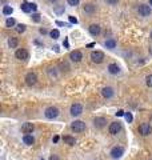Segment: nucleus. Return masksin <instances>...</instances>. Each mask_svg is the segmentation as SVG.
<instances>
[{
  "label": "nucleus",
  "mask_w": 152,
  "mask_h": 160,
  "mask_svg": "<svg viewBox=\"0 0 152 160\" xmlns=\"http://www.w3.org/2000/svg\"><path fill=\"white\" fill-rule=\"evenodd\" d=\"M67 3H68L70 6H72V7H76V6H79L80 0H67Z\"/></svg>",
  "instance_id": "obj_30"
},
{
  "label": "nucleus",
  "mask_w": 152,
  "mask_h": 160,
  "mask_svg": "<svg viewBox=\"0 0 152 160\" xmlns=\"http://www.w3.org/2000/svg\"><path fill=\"white\" fill-rule=\"evenodd\" d=\"M149 53H151V55H152V47H151V49H149Z\"/></svg>",
  "instance_id": "obj_43"
},
{
  "label": "nucleus",
  "mask_w": 152,
  "mask_h": 160,
  "mask_svg": "<svg viewBox=\"0 0 152 160\" xmlns=\"http://www.w3.org/2000/svg\"><path fill=\"white\" fill-rule=\"evenodd\" d=\"M15 56H16V59H19V60H28L30 53H28V51H27L26 48H19V49L15 52Z\"/></svg>",
  "instance_id": "obj_11"
},
{
  "label": "nucleus",
  "mask_w": 152,
  "mask_h": 160,
  "mask_svg": "<svg viewBox=\"0 0 152 160\" xmlns=\"http://www.w3.org/2000/svg\"><path fill=\"white\" fill-rule=\"evenodd\" d=\"M138 12H139L140 16L147 17V16H149V15L152 13V9H151V7H149L148 4H140V6L138 7Z\"/></svg>",
  "instance_id": "obj_8"
},
{
  "label": "nucleus",
  "mask_w": 152,
  "mask_h": 160,
  "mask_svg": "<svg viewBox=\"0 0 152 160\" xmlns=\"http://www.w3.org/2000/svg\"><path fill=\"white\" fill-rule=\"evenodd\" d=\"M63 142L68 144V146H75L76 144V139L73 136H70V135H66V136H63Z\"/></svg>",
  "instance_id": "obj_18"
},
{
  "label": "nucleus",
  "mask_w": 152,
  "mask_h": 160,
  "mask_svg": "<svg viewBox=\"0 0 152 160\" xmlns=\"http://www.w3.org/2000/svg\"><path fill=\"white\" fill-rule=\"evenodd\" d=\"M41 160H44V159H41Z\"/></svg>",
  "instance_id": "obj_46"
},
{
  "label": "nucleus",
  "mask_w": 152,
  "mask_h": 160,
  "mask_svg": "<svg viewBox=\"0 0 152 160\" xmlns=\"http://www.w3.org/2000/svg\"><path fill=\"white\" fill-rule=\"evenodd\" d=\"M8 46H9V48H16L19 46V39L15 36H11L8 39Z\"/></svg>",
  "instance_id": "obj_20"
},
{
  "label": "nucleus",
  "mask_w": 152,
  "mask_h": 160,
  "mask_svg": "<svg viewBox=\"0 0 152 160\" xmlns=\"http://www.w3.org/2000/svg\"><path fill=\"white\" fill-rule=\"evenodd\" d=\"M48 2H50V3H52V4H55V3H57V2H59V0H48Z\"/></svg>",
  "instance_id": "obj_42"
},
{
  "label": "nucleus",
  "mask_w": 152,
  "mask_h": 160,
  "mask_svg": "<svg viewBox=\"0 0 152 160\" xmlns=\"http://www.w3.org/2000/svg\"><path fill=\"white\" fill-rule=\"evenodd\" d=\"M71 129L76 133H81L85 131V123L81 122V120H75V122L71 123Z\"/></svg>",
  "instance_id": "obj_2"
},
{
  "label": "nucleus",
  "mask_w": 152,
  "mask_h": 160,
  "mask_svg": "<svg viewBox=\"0 0 152 160\" xmlns=\"http://www.w3.org/2000/svg\"><path fill=\"white\" fill-rule=\"evenodd\" d=\"M151 124H152V116H151Z\"/></svg>",
  "instance_id": "obj_45"
},
{
  "label": "nucleus",
  "mask_w": 152,
  "mask_h": 160,
  "mask_svg": "<svg viewBox=\"0 0 152 160\" xmlns=\"http://www.w3.org/2000/svg\"><path fill=\"white\" fill-rule=\"evenodd\" d=\"M139 133L141 136H149L152 133V124H149V123H141L139 126Z\"/></svg>",
  "instance_id": "obj_5"
},
{
  "label": "nucleus",
  "mask_w": 152,
  "mask_h": 160,
  "mask_svg": "<svg viewBox=\"0 0 152 160\" xmlns=\"http://www.w3.org/2000/svg\"><path fill=\"white\" fill-rule=\"evenodd\" d=\"M59 115H60V111H59V108H57V107H53V106H51V107L46 108V111H44V116H46L47 119H50V120H53V119H56Z\"/></svg>",
  "instance_id": "obj_1"
},
{
  "label": "nucleus",
  "mask_w": 152,
  "mask_h": 160,
  "mask_svg": "<svg viewBox=\"0 0 152 160\" xmlns=\"http://www.w3.org/2000/svg\"><path fill=\"white\" fill-rule=\"evenodd\" d=\"M145 84H147L149 88H152V73L145 76Z\"/></svg>",
  "instance_id": "obj_27"
},
{
  "label": "nucleus",
  "mask_w": 152,
  "mask_h": 160,
  "mask_svg": "<svg viewBox=\"0 0 152 160\" xmlns=\"http://www.w3.org/2000/svg\"><path fill=\"white\" fill-rule=\"evenodd\" d=\"M107 119L105 117H103V116H97V117H95L94 119V126L97 128V129H101V128H104L105 126H107Z\"/></svg>",
  "instance_id": "obj_10"
},
{
  "label": "nucleus",
  "mask_w": 152,
  "mask_h": 160,
  "mask_svg": "<svg viewBox=\"0 0 152 160\" xmlns=\"http://www.w3.org/2000/svg\"><path fill=\"white\" fill-rule=\"evenodd\" d=\"M124 116H125V119H127V122H128V123H131V122H132V119H134V117H132L131 112H127Z\"/></svg>",
  "instance_id": "obj_32"
},
{
  "label": "nucleus",
  "mask_w": 152,
  "mask_h": 160,
  "mask_svg": "<svg viewBox=\"0 0 152 160\" xmlns=\"http://www.w3.org/2000/svg\"><path fill=\"white\" fill-rule=\"evenodd\" d=\"M31 17H32V20H33L35 23H39L40 20H41V19H40V15H39V13H32V16H31Z\"/></svg>",
  "instance_id": "obj_29"
},
{
  "label": "nucleus",
  "mask_w": 152,
  "mask_h": 160,
  "mask_svg": "<svg viewBox=\"0 0 152 160\" xmlns=\"http://www.w3.org/2000/svg\"><path fill=\"white\" fill-rule=\"evenodd\" d=\"M55 12H56V13H63V12H64V7H60V8L55 7Z\"/></svg>",
  "instance_id": "obj_34"
},
{
  "label": "nucleus",
  "mask_w": 152,
  "mask_h": 160,
  "mask_svg": "<svg viewBox=\"0 0 152 160\" xmlns=\"http://www.w3.org/2000/svg\"><path fill=\"white\" fill-rule=\"evenodd\" d=\"M120 66L119 64H116V63H111L110 66H108V72H110L111 75H117V73H120Z\"/></svg>",
  "instance_id": "obj_17"
},
{
  "label": "nucleus",
  "mask_w": 152,
  "mask_h": 160,
  "mask_svg": "<svg viewBox=\"0 0 152 160\" xmlns=\"http://www.w3.org/2000/svg\"><path fill=\"white\" fill-rule=\"evenodd\" d=\"M104 46L107 48H110V49H114V48H116V42H115L114 39H108V40H105Z\"/></svg>",
  "instance_id": "obj_21"
},
{
  "label": "nucleus",
  "mask_w": 152,
  "mask_h": 160,
  "mask_svg": "<svg viewBox=\"0 0 152 160\" xmlns=\"http://www.w3.org/2000/svg\"><path fill=\"white\" fill-rule=\"evenodd\" d=\"M116 115H117V116H123V115H125V113H124V111H121V109H120V111H117V112H116Z\"/></svg>",
  "instance_id": "obj_39"
},
{
  "label": "nucleus",
  "mask_w": 152,
  "mask_h": 160,
  "mask_svg": "<svg viewBox=\"0 0 152 160\" xmlns=\"http://www.w3.org/2000/svg\"><path fill=\"white\" fill-rule=\"evenodd\" d=\"M70 22H71L72 24H77V19L73 17V16H70Z\"/></svg>",
  "instance_id": "obj_35"
},
{
  "label": "nucleus",
  "mask_w": 152,
  "mask_h": 160,
  "mask_svg": "<svg viewBox=\"0 0 152 160\" xmlns=\"http://www.w3.org/2000/svg\"><path fill=\"white\" fill-rule=\"evenodd\" d=\"M88 32H90L92 36H97V35H100V32H101V27H100L99 24H91V26L88 27Z\"/></svg>",
  "instance_id": "obj_15"
},
{
  "label": "nucleus",
  "mask_w": 152,
  "mask_h": 160,
  "mask_svg": "<svg viewBox=\"0 0 152 160\" xmlns=\"http://www.w3.org/2000/svg\"><path fill=\"white\" fill-rule=\"evenodd\" d=\"M23 142H24V144H27V146H32V144L35 143V137H33L32 135H24V136H23Z\"/></svg>",
  "instance_id": "obj_19"
},
{
  "label": "nucleus",
  "mask_w": 152,
  "mask_h": 160,
  "mask_svg": "<svg viewBox=\"0 0 152 160\" xmlns=\"http://www.w3.org/2000/svg\"><path fill=\"white\" fill-rule=\"evenodd\" d=\"M15 29H16V32H17V33H23V32L27 29V26L20 23V24H17V26H16V28H15Z\"/></svg>",
  "instance_id": "obj_25"
},
{
  "label": "nucleus",
  "mask_w": 152,
  "mask_h": 160,
  "mask_svg": "<svg viewBox=\"0 0 152 160\" xmlns=\"http://www.w3.org/2000/svg\"><path fill=\"white\" fill-rule=\"evenodd\" d=\"M70 59L72 60V62H75V63L81 62V59H83V53H81V51H79V49L71 51V52H70Z\"/></svg>",
  "instance_id": "obj_12"
},
{
  "label": "nucleus",
  "mask_w": 152,
  "mask_h": 160,
  "mask_svg": "<svg viewBox=\"0 0 152 160\" xmlns=\"http://www.w3.org/2000/svg\"><path fill=\"white\" fill-rule=\"evenodd\" d=\"M39 32H40L41 35H46V33H48V31H47L46 28H40V29H39Z\"/></svg>",
  "instance_id": "obj_37"
},
{
  "label": "nucleus",
  "mask_w": 152,
  "mask_h": 160,
  "mask_svg": "<svg viewBox=\"0 0 152 160\" xmlns=\"http://www.w3.org/2000/svg\"><path fill=\"white\" fill-rule=\"evenodd\" d=\"M105 3L110 4V6H115V4L119 3V0H105Z\"/></svg>",
  "instance_id": "obj_33"
},
{
  "label": "nucleus",
  "mask_w": 152,
  "mask_h": 160,
  "mask_svg": "<svg viewBox=\"0 0 152 160\" xmlns=\"http://www.w3.org/2000/svg\"><path fill=\"white\" fill-rule=\"evenodd\" d=\"M50 36H51L53 40H57V39H59V36H60L59 29H52V31H50Z\"/></svg>",
  "instance_id": "obj_26"
},
{
  "label": "nucleus",
  "mask_w": 152,
  "mask_h": 160,
  "mask_svg": "<svg viewBox=\"0 0 152 160\" xmlns=\"http://www.w3.org/2000/svg\"><path fill=\"white\" fill-rule=\"evenodd\" d=\"M15 26H16V22H15L13 17H8L6 20V27L7 28H11V27H15Z\"/></svg>",
  "instance_id": "obj_24"
},
{
  "label": "nucleus",
  "mask_w": 152,
  "mask_h": 160,
  "mask_svg": "<svg viewBox=\"0 0 152 160\" xmlns=\"http://www.w3.org/2000/svg\"><path fill=\"white\" fill-rule=\"evenodd\" d=\"M70 113H71V116H73V117L80 116V115L83 113V106H81L80 103H73V104L71 106V108H70Z\"/></svg>",
  "instance_id": "obj_6"
},
{
  "label": "nucleus",
  "mask_w": 152,
  "mask_h": 160,
  "mask_svg": "<svg viewBox=\"0 0 152 160\" xmlns=\"http://www.w3.org/2000/svg\"><path fill=\"white\" fill-rule=\"evenodd\" d=\"M121 129H123V126H121L120 122H112L110 124V127H108V132H110L112 136H116L117 133H120Z\"/></svg>",
  "instance_id": "obj_3"
},
{
  "label": "nucleus",
  "mask_w": 152,
  "mask_h": 160,
  "mask_svg": "<svg viewBox=\"0 0 152 160\" xmlns=\"http://www.w3.org/2000/svg\"><path fill=\"white\" fill-rule=\"evenodd\" d=\"M56 24H57V26H61V27H66V26H67L66 23H63V22H59V20L56 22Z\"/></svg>",
  "instance_id": "obj_38"
},
{
  "label": "nucleus",
  "mask_w": 152,
  "mask_h": 160,
  "mask_svg": "<svg viewBox=\"0 0 152 160\" xmlns=\"http://www.w3.org/2000/svg\"><path fill=\"white\" fill-rule=\"evenodd\" d=\"M91 60L94 63H96V64H100V63H103L104 62V52H101V51H92L91 52Z\"/></svg>",
  "instance_id": "obj_4"
},
{
  "label": "nucleus",
  "mask_w": 152,
  "mask_h": 160,
  "mask_svg": "<svg viewBox=\"0 0 152 160\" xmlns=\"http://www.w3.org/2000/svg\"><path fill=\"white\" fill-rule=\"evenodd\" d=\"M83 11L87 13V15H94L95 11H96V6H94L92 3H87L83 6Z\"/></svg>",
  "instance_id": "obj_16"
},
{
  "label": "nucleus",
  "mask_w": 152,
  "mask_h": 160,
  "mask_svg": "<svg viewBox=\"0 0 152 160\" xmlns=\"http://www.w3.org/2000/svg\"><path fill=\"white\" fill-rule=\"evenodd\" d=\"M20 8H21V11H23V12H26V13H30V12H31L30 3H27V2H23V3H21Z\"/></svg>",
  "instance_id": "obj_23"
},
{
  "label": "nucleus",
  "mask_w": 152,
  "mask_h": 160,
  "mask_svg": "<svg viewBox=\"0 0 152 160\" xmlns=\"http://www.w3.org/2000/svg\"><path fill=\"white\" fill-rule=\"evenodd\" d=\"M2 12H3V15H7L8 16V15H12L13 13V8L11 6H3V11Z\"/></svg>",
  "instance_id": "obj_22"
},
{
  "label": "nucleus",
  "mask_w": 152,
  "mask_h": 160,
  "mask_svg": "<svg viewBox=\"0 0 152 160\" xmlns=\"http://www.w3.org/2000/svg\"><path fill=\"white\" fill-rule=\"evenodd\" d=\"M63 44H64V47H67V48H68V40L66 39V40H64V43H63Z\"/></svg>",
  "instance_id": "obj_41"
},
{
  "label": "nucleus",
  "mask_w": 152,
  "mask_h": 160,
  "mask_svg": "<svg viewBox=\"0 0 152 160\" xmlns=\"http://www.w3.org/2000/svg\"><path fill=\"white\" fill-rule=\"evenodd\" d=\"M24 80H26V84H27L28 87H32V86H35V84L37 83V75H36L35 72H28V73L26 75Z\"/></svg>",
  "instance_id": "obj_7"
},
{
  "label": "nucleus",
  "mask_w": 152,
  "mask_h": 160,
  "mask_svg": "<svg viewBox=\"0 0 152 160\" xmlns=\"http://www.w3.org/2000/svg\"><path fill=\"white\" fill-rule=\"evenodd\" d=\"M30 8H31L32 12L36 13V11H37V4H36V3H30Z\"/></svg>",
  "instance_id": "obj_31"
},
{
  "label": "nucleus",
  "mask_w": 152,
  "mask_h": 160,
  "mask_svg": "<svg viewBox=\"0 0 152 160\" xmlns=\"http://www.w3.org/2000/svg\"><path fill=\"white\" fill-rule=\"evenodd\" d=\"M110 155H111L112 159H116V160H117V159H120V157L124 155V148L116 146V147H114V148L110 151Z\"/></svg>",
  "instance_id": "obj_9"
},
{
  "label": "nucleus",
  "mask_w": 152,
  "mask_h": 160,
  "mask_svg": "<svg viewBox=\"0 0 152 160\" xmlns=\"http://www.w3.org/2000/svg\"><path fill=\"white\" fill-rule=\"evenodd\" d=\"M33 131H35V126L32 123H24L21 126V132L26 133V135H31Z\"/></svg>",
  "instance_id": "obj_14"
},
{
  "label": "nucleus",
  "mask_w": 152,
  "mask_h": 160,
  "mask_svg": "<svg viewBox=\"0 0 152 160\" xmlns=\"http://www.w3.org/2000/svg\"><path fill=\"white\" fill-rule=\"evenodd\" d=\"M52 140H53V143H57V142H59V136H55Z\"/></svg>",
  "instance_id": "obj_40"
},
{
  "label": "nucleus",
  "mask_w": 152,
  "mask_h": 160,
  "mask_svg": "<svg viewBox=\"0 0 152 160\" xmlns=\"http://www.w3.org/2000/svg\"><path fill=\"white\" fill-rule=\"evenodd\" d=\"M149 39H151V40H152V32H151V35H149Z\"/></svg>",
  "instance_id": "obj_44"
},
{
  "label": "nucleus",
  "mask_w": 152,
  "mask_h": 160,
  "mask_svg": "<svg viewBox=\"0 0 152 160\" xmlns=\"http://www.w3.org/2000/svg\"><path fill=\"white\" fill-rule=\"evenodd\" d=\"M47 72H48V75H50L51 77H55V76L57 75V71H56V68H55V67H53V68H48V71H47Z\"/></svg>",
  "instance_id": "obj_28"
},
{
  "label": "nucleus",
  "mask_w": 152,
  "mask_h": 160,
  "mask_svg": "<svg viewBox=\"0 0 152 160\" xmlns=\"http://www.w3.org/2000/svg\"><path fill=\"white\" fill-rule=\"evenodd\" d=\"M101 95H103L104 99H111L115 95V89L112 87H110V86H107V87H104L101 89Z\"/></svg>",
  "instance_id": "obj_13"
},
{
  "label": "nucleus",
  "mask_w": 152,
  "mask_h": 160,
  "mask_svg": "<svg viewBox=\"0 0 152 160\" xmlns=\"http://www.w3.org/2000/svg\"><path fill=\"white\" fill-rule=\"evenodd\" d=\"M50 160H60V157H59L57 155H55V153H53V155H51V156H50Z\"/></svg>",
  "instance_id": "obj_36"
}]
</instances>
